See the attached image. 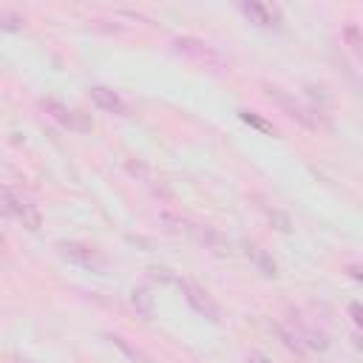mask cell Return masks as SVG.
I'll return each mask as SVG.
<instances>
[{
  "mask_svg": "<svg viewBox=\"0 0 363 363\" xmlns=\"http://www.w3.org/2000/svg\"><path fill=\"white\" fill-rule=\"evenodd\" d=\"M173 51L182 54L184 60L196 62V65H204V68H218V65L224 62L221 54H218L207 40L193 37V34H182V37H176V40H173Z\"/></svg>",
  "mask_w": 363,
  "mask_h": 363,
  "instance_id": "obj_2",
  "label": "cell"
},
{
  "mask_svg": "<svg viewBox=\"0 0 363 363\" xmlns=\"http://www.w3.org/2000/svg\"><path fill=\"white\" fill-rule=\"evenodd\" d=\"M108 340L130 360V363H150V357L139 349V346H133V343H128V337H122V335H113V332H108Z\"/></svg>",
  "mask_w": 363,
  "mask_h": 363,
  "instance_id": "obj_13",
  "label": "cell"
},
{
  "mask_svg": "<svg viewBox=\"0 0 363 363\" xmlns=\"http://www.w3.org/2000/svg\"><path fill=\"white\" fill-rule=\"evenodd\" d=\"M241 9V14L250 20V23H255V26H261V28H278L281 26V9L278 6H272V3H241L238 6Z\"/></svg>",
  "mask_w": 363,
  "mask_h": 363,
  "instance_id": "obj_8",
  "label": "cell"
},
{
  "mask_svg": "<svg viewBox=\"0 0 363 363\" xmlns=\"http://www.w3.org/2000/svg\"><path fill=\"white\" fill-rule=\"evenodd\" d=\"M244 255L255 264V269H258L261 275H267V278H275V275H278V264H275V258H272L264 247H258L255 241H244Z\"/></svg>",
  "mask_w": 363,
  "mask_h": 363,
  "instance_id": "obj_9",
  "label": "cell"
},
{
  "mask_svg": "<svg viewBox=\"0 0 363 363\" xmlns=\"http://www.w3.org/2000/svg\"><path fill=\"white\" fill-rule=\"evenodd\" d=\"M292 335L298 337L301 349H303V346H309V349H315V352L329 349V337H326L323 332H318L315 326H298V329H292Z\"/></svg>",
  "mask_w": 363,
  "mask_h": 363,
  "instance_id": "obj_11",
  "label": "cell"
},
{
  "mask_svg": "<svg viewBox=\"0 0 363 363\" xmlns=\"http://www.w3.org/2000/svg\"><path fill=\"white\" fill-rule=\"evenodd\" d=\"M40 108L54 119V122H60L62 128H68V130H74V133H85V130H91L94 125H91V119H85L79 111H74V108H68V105H62V102H57V99H40Z\"/></svg>",
  "mask_w": 363,
  "mask_h": 363,
  "instance_id": "obj_6",
  "label": "cell"
},
{
  "mask_svg": "<svg viewBox=\"0 0 363 363\" xmlns=\"http://www.w3.org/2000/svg\"><path fill=\"white\" fill-rule=\"evenodd\" d=\"M0 213L3 216H11L14 221H20L31 233H37L43 227V216H40L37 204L28 196H23V193H17V190H11L6 184L0 187Z\"/></svg>",
  "mask_w": 363,
  "mask_h": 363,
  "instance_id": "obj_1",
  "label": "cell"
},
{
  "mask_svg": "<svg viewBox=\"0 0 363 363\" xmlns=\"http://www.w3.org/2000/svg\"><path fill=\"white\" fill-rule=\"evenodd\" d=\"M179 289H182L184 301L193 306V312H199V315L207 318L210 323H218V320H221V309H218V303L210 298V292H207L204 286H199V284H193V281H179Z\"/></svg>",
  "mask_w": 363,
  "mask_h": 363,
  "instance_id": "obj_5",
  "label": "cell"
},
{
  "mask_svg": "<svg viewBox=\"0 0 363 363\" xmlns=\"http://www.w3.org/2000/svg\"><path fill=\"white\" fill-rule=\"evenodd\" d=\"M349 272H352V278H354V281H360V269H357V267H354V264H352V267H349Z\"/></svg>",
  "mask_w": 363,
  "mask_h": 363,
  "instance_id": "obj_21",
  "label": "cell"
},
{
  "mask_svg": "<svg viewBox=\"0 0 363 363\" xmlns=\"http://www.w3.org/2000/svg\"><path fill=\"white\" fill-rule=\"evenodd\" d=\"M26 20L17 11H0V28L3 31H23Z\"/></svg>",
  "mask_w": 363,
  "mask_h": 363,
  "instance_id": "obj_16",
  "label": "cell"
},
{
  "mask_svg": "<svg viewBox=\"0 0 363 363\" xmlns=\"http://www.w3.org/2000/svg\"><path fill=\"white\" fill-rule=\"evenodd\" d=\"M238 116H241V122H247L250 128H255V130H261V133H275V125L272 122H267L261 113H255V111H250V108H241L238 111Z\"/></svg>",
  "mask_w": 363,
  "mask_h": 363,
  "instance_id": "obj_14",
  "label": "cell"
},
{
  "mask_svg": "<svg viewBox=\"0 0 363 363\" xmlns=\"http://www.w3.org/2000/svg\"><path fill=\"white\" fill-rule=\"evenodd\" d=\"M57 250L62 258H68L71 264L82 267V269H91V272H105L108 269V258L91 247V244H82V241H57Z\"/></svg>",
  "mask_w": 363,
  "mask_h": 363,
  "instance_id": "obj_4",
  "label": "cell"
},
{
  "mask_svg": "<svg viewBox=\"0 0 363 363\" xmlns=\"http://www.w3.org/2000/svg\"><path fill=\"white\" fill-rule=\"evenodd\" d=\"M349 315H352V323H354V326H360V323H363V318H360V303H357V301H352V303H349Z\"/></svg>",
  "mask_w": 363,
  "mask_h": 363,
  "instance_id": "obj_18",
  "label": "cell"
},
{
  "mask_svg": "<svg viewBox=\"0 0 363 363\" xmlns=\"http://www.w3.org/2000/svg\"><path fill=\"white\" fill-rule=\"evenodd\" d=\"M11 363H34V360H28V357H23V354H14Z\"/></svg>",
  "mask_w": 363,
  "mask_h": 363,
  "instance_id": "obj_20",
  "label": "cell"
},
{
  "mask_svg": "<svg viewBox=\"0 0 363 363\" xmlns=\"http://www.w3.org/2000/svg\"><path fill=\"white\" fill-rule=\"evenodd\" d=\"M130 303H133V309H136L142 318H153L156 301H153V292H150V286H145V284L133 286V289H130Z\"/></svg>",
  "mask_w": 363,
  "mask_h": 363,
  "instance_id": "obj_12",
  "label": "cell"
},
{
  "mask_svg": "<svg viewBox=\"0 0 363 363\" xmlns=\"http://www.w3.org/2000/svg\"><path fill=\"white\" fill-rule=\"evenodd\" d=\"M264 213H267V218H269L281 233H289L292 224H289V216H286V213H281V210H275V207H264Z\"/></svg>",
  "mask_w": 363,
  "mask_h": 363,
  "instance_id": "obj_17",
  "label": "cell"
},
{
  "mask_svg": "<svg viewBox=\"0 0 363 363\" xmlns=\"http://www.w3.org/2000/svg\"><path fill=\"white\" fill-rule=\"evenodd\" d=\"M264 91H267V96L289 116V119H295L298 125H303V128H318V119H315V108H309V105H303L301 99H295L289 91H284V88H278V85H264Z\"/></svg>",
  "mask_w": 363,
  "mask_h": 363,
  "instance_id": "obj_3",
  "label": "cell"
},
{
  "mask_svg": "<svg viewBox=\"0 0 363 363\" xmlns=\"http://www.w3.org/2000/svg\"><path fill=\"white\" fill-rule=\"evenodd\" d=\"M88 94H91V102H94L99 111H105V113H113V116H128V113H130L128 102H125L113 88H108V85H91Z\"/></svg>",
  "mask_w": 363,
  "mask_h": 363,
  "instance_id": "obj_7",
  "label": "cell"
},
{
  "mask_svg": "<svg viewBox=\"0 0 363 363\" xmlns=\"http://www.w3.org/2000/svg\"><path fill=\"white\" fill-rule=\"evenodd\" d=\"M193 233H196V238L204 244V250H213L216 255H230V244H227V238H224L216 227L199 224V227H193Z\"/></svg>",
  "mask_w": 363,
  "mask_h": 363,
  "instance_id": "obj_10",
  "label": "cell"
},
{
  "mask_svg": "<svg viewBox=\"0 0 363 363\" xmlns=\"http://www.w3.org/2000/svg\"><path fill=\"white\" fill-rule=\"evenodd\" d=\"M247 363H272L264 352H250V357H247Z\"/></svg>",
  "mask_w": 363,
  "mask_h": 363,
  "instance_id": "obj_19",
  "label": "cell"
},
{
  "mask_svg": "<svg viewBox=\"0 0 363 363\" xmlns=\"http://www.w3.org/2000/svg\"><path fill=\"white\" fill-rule=\"evenodd\" d=\"M3 250H6V235L0 233V252H3Z\"/></svg>",
  "mask_w": 363,
  "mask_h": 363,
  "instance_id": "obj_22",
  "label": "cell"
},
{
  "mask_svg": "<svg viewBox=\"0 0 363 363\" xmlns=\"http://www.w3.org/2000/svg\"><path fill=\"white\" fill-rule=\"evenodd\" d=\"M340 34H343L346 45H349V48L357 54V51H360V45H363V34H360V26H357V23H346Z\"/></svg>",
  "mask_w": 363,
  "mask_h": 363,
  "instance_id": "obj_15",
  "label": "cell"
}]
</instances>
